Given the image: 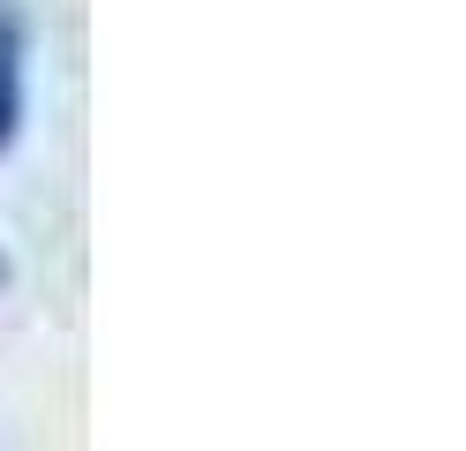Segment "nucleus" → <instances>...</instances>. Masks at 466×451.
<instances>
[{"instance_id": "nucleus-1", "label": "nucleus", "mask_w": 466, "mask_h": 451, "mask_svg": "<svg viewBox=\"0 0 466 451\" xmlns=\"http://www.w3.org/2000/svg\"><path fill=\"white\" fill-rule=\"evenodd\" d=\"M15 128H23V23L0 0V150L15 143Z\"/></svg>"}]
</instances>
